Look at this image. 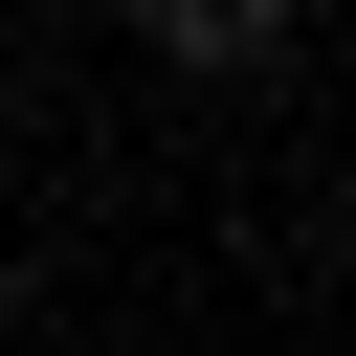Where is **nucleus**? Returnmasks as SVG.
Returning a JSON list of instances; mask_svg holds the SVG:
<instances>
[{
    "label": "nucleus",
    "mask_w": 356,
    "mask_h": 356,
    "mask_svg": "<svg viewBox=\"0 0 356 356\" xmlns=\"http://www.w3.org/2000/svg\"><path fill=\"white\" fill-rule=\"evenodd\" d=\"M289 22H312V0H156L178 67H289Z\"/></svg>",
    "instance_id": "obj_1"
}]
</instances>
